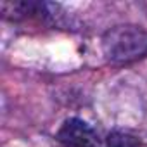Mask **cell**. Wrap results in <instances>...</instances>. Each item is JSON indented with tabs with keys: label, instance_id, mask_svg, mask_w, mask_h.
<instances>
[{
	"label": "cell",
	"instance_id": "2",
	"mask_svg": "<svg viewBox=\"0 0 147 147\" xmlns=\"http://www.w3.org/2000/svg\"><path fill=\"white\" fill-rule=\"evenodd\" d=\"M62 147H107L106 133H100L82 118H67L55 135Z\"/></svg>",
	"mask_w": 147,
	"mask_h": 147
},
{
	"label": "cell",
	"instance_id": "3",
	"mask_svg": "<svg viewBox=\"0 0 147 147\" xmlns=\"http://www.w3.org/2000/svg\"><path fill=\"white\" fill-rule=\"evenodd\" d=\"M59 5L45 4V2H33V0H18V2H2L0 4V14L4 19L18 23L26 19H50L54 18Z\"/></svg>",
	"mask_w": 147,
	"mask_h": 147
},
{
	"label": "cell",
	"instance_id": "1",
	"mask_svg": "<svg viewBox=\"0 0 147 147\" xmlns=\"http://www.w3.org/2000/svg\"><path fill=\"white\" fill-rule=\"evenodd\" d=\"M102 52L111 64L125 66L147 57V30L137 24L109 28L100 40Z\"/></svg>",
	"mask_w": 147,
	"mask_h": 147
}]
</instances>
